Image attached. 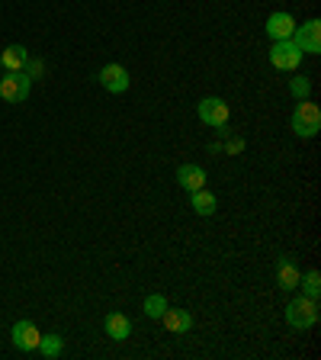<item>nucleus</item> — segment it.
<instances>
[{
    "mask_svg": "<svg viewBox=\"0 0 321 360\" xmlns=\"http://www.w3.org/2000/svg\"><path fill=\"white\" fill-rule=\"evenodd\" d=\"M286 322H289V328L296 331H306L312 328L315 322H318V300H312V296H296V300H289V306H286Z\"/></svg>",
    "mask_w": 321,
    "mask_h": 360,
    "instance_id": "f257e3e1",
    "label": "nucleus"
},
{
    "mask_svg": "<svg viewBox=\"0 0 321 360\" xmlns=\"http://www.w3.org/2000/svg\"><path fill=\"white\" fill-rule=\"evenodd\" d=\"M289 126H292V132L299 135V139H315L318 129H321V110L315 103H308V100H299L296 110H292Z\"/></svg>",
    "mask_w": 321,
    "mask_h": 360,
    "instance_id": "f03ea898",
    "label": "nucleus"
},
{
    "mask_svg": "<svg viewBox=\"0 0 321 360\" xmlns=\"http://www.w3.org/2000/svg\"><path fill=\"white\" fill-rule=\"evenodd\" d=\"M30 90H32V77L26 71H7L0 77V97L7 103H22L30 97Z\"/></svg>",
    "mask_w": 321,
    "mask_h": 360,
    "instance_id": "7ed1b4c3",
    "label": "nucleus"
},
{
    "mask_svg": "<svg viewBox=\"0 0 321 360\" xmlns=\"http://www.w3.org/2000/svg\"><path fill=\"white\" fill-rule=\"evenodd\" d=\"M270 65L277 68V71H296L302 65V49L292 39H280L270 49Z\"/></svg>",
    "mask_w": 321,
    "mask_h": 360,
    "instance_id": "20e7f679",
    "label": "nucleus"
},
{
    "mask_svg": "<svg viewBox=\"0 0 321 360\" xmlns=\"http://www.w3.org/2000/svg\"><path fill=\"white\" fill-rule=\"evenodd\" d=\"M196 112H199V120L206 122V126H212V129H222L225 122H228V103H225L222 97H206V100H199V106H196Z\"/></svg>",
    "mask_w": 321,
    "mask_h": 360,
    "instance_id": "39448f33",
    "label": "nucleus"
},
{
    "mask_svg": "<svg viewBox=\"0 0 321 360\" xmlns=\"http://www.w3.org/2000/svg\"><path fill=\"white\" fill-rule=\"evenodd\" d=\"M292 42L302 49V55H318L321 52V22L308 20V22H302V26H296Z\"/></svg>",
    "mask_w": 321,
    "mask_h": 360,
    "instance_id": "423d86ee",
    "label": "nucleus"
},
{
    "mask_svg": "<svg viewBox=\"0 0 321 360\" xmlns=\"http://www.w3.org/2000/svg\"><path fill=\"white\" fill-rule=\"evenodd\" d=\"M97 81L103 84L110 94H126L129 84H132V77H129V71L122 65H106V68H100Z\"/></svg>",
    "mask_w": 321,
    "mask_h": 360,
    "instance_id": "0eeeda50",
    "label": "nucleus"
},
{
    "mask_svg": "<svg viewBox=\"0 0 321 360\" xmlns=\"http://www.w3.org/2000/svg\"><path fill=\"white\" fill-rule=\"evenodd\" d=\"M39 341H42V331L30 319H20L13 325V347H20V351H39Z\"/></svg>",
    "mask_w": 321,
    "mask_h": 360,
    "instance_id": "6e6552de",
    "label": "nucleus"
},
{
    "mask_svg": "<svg viewBox=\"0 0 321 360\" xmlns=\"http://www.w3.org/2000/svg\"><path fill=\"white\" fill-rule=\"evenodd\" d=\"M296 26H299V22L292 20V13L277 10V13H270V20H267V36L273 39V42H280V39H292Z\"/></svg>",
    "mask_w": 321,
    "mask_h": 360,
    "instance_id": "1a4fd4ad",
    "label": "nucleus"
},
{
    "mask_svg": "<svg viewBox=\"0 0 321 360\" xmlns=\"http://www.w3.org/2000/svg\"><path fill=\"white\" fill-rule=\"evenodd\" d=\"M177 184L187 190V193L202 190V187H206V171H202L199 165H180L177 167Z\"/></svg>",
    "mask_w": 321,
    "mask_h": 360,
    "instance_id": "9d476101",
    "label": "nucleus"
},
{
    "mask_svg": "<svg viewBox=\"0 0 321 360\" xmlns=\"http://www.w3.org/2000/svg\"><path fill=\"white\" fill-rule=\"evenodd\" d=\"M103 331L112 338V341H126V338L132 335V319L122 312H110L103 319Z\"/></svg>",
    "mask_w": 321,
    "mask_h": 360,
    "instance_id": "9b49d317",
    "label": "nucleus"
},
{
    "mask_svg": "<svg viewBox=\"0 0 321 360\" xmlns=\"http://www.w3.org/2000/svg\"><path fill=\"white\" fill-rule=\"evenodd\" d=\"M161 322H164V328L173 331V335H187V331L193 328V315H190L187 309H171L167 306V312L161 315Z\"/></svg>",
    "mask_w": 321,
    "mask_h": 360,
    "instance_id": "f8f14e48",
    "label": "nucleus"
},
{
    "mask_svg": "<svg viewBox=\"0 0 321 360\" xmlns=\"http://www.w3.org/2000/svg\"><path fill=\"white\" fill-rule=\"evenodd\" d=\"M299 267H296V261H292V257H280L277 261V283H280V290H296V286H299Z\"/></svg>",
    "mask_w": 321,
    "mask_h": 360,
    "instance_id": "ddd939ff",
    "label": "nucleus"
},
{
    "mask_svg": "<svg viewBox=\"0 0 321 360\" xmlns=\"http://www.w3.org/2000/svg\"><path fill=\"white\" fill-rule=\"evenodd\" d=\"M190 206H193L196 216H212V212L218 210V200H216V193H209V190L202 187V190L190 193Z\"/></svg>",
    "mask_w": 321,
    "mask_h": 360,
    "instance_id": "4468645a",
    "label": "nucleus"
},
{
    "mask_svg": "<svg viewBox=\"0 0 321 360\" xmlns=\"http://www.w3.org/2000/svg\"><path fill=\"white\" fill-rule=\"evenodd\" d=\"M0 61L7 71H26V61H30V52L22 49V45H7L4 52H0Z\"/></svg>",
    "mask_w": 321,
    "mask_h": 360,
    "instance_id": "2eb2a0df",
    "label": "nucleus"
},
{
    "mask_svg": "<svg viewBox=\"0 0 321 360\" xmlns=\"http://www.w3.org/2000/svg\"><path fill=\"white\" fill-rule=\"evenodd\" d=\"M39 351H42L45 357H58V354L65 351V341H61V335H42V341H39Z\"/></svg>",
    "mask_w": 321,
    "mask_h": 360,
    "instance_id": "dca6fc26",
    "label": "nucleus"
},
{
    "mask_svg": "<svg viewBox=\"0 0 321 360\" xmlns=\"http://www.w3.org/2000/svg\"><path fill=\"white\" fill-rule=\"evenodd\" d=\"M164 312H167V300L161 292H151L148 300H145V315H148V319H161Z\"/></svg>",
    "mask_w": 321,
    "mask_h": 360,
    "instance_id": "f3484780",
    "label": "nucleus"
},
{
    "mask_svg": "<svg viewBox=\"0 0 321 360\" xmlns=\"http://www.w3.org/2000/svg\"><path fill=\"white\" fill-rule=\"evenodd\" d=\"M299 286L306 296H312V300H318V292H321V274L318 270H308L306 277H299Z\"/></svg>",
    "mask_w": 321,
    "mask_h": 360,
    "instance_id": "a211bd4d",
    "label": "nucleus"
},
{
    "mask_svg": "<svg viewBox=\"0 0 321 360\" xmlns=\"http://www.w3.org/2000/svg\"><path fill=\"white\" fill-rule=\"evenodd\" d=\"M289 90H292V97L296 100H308V94H312V81H308V77H292Z\"/></svg>",
    "mask_w": 321,
    "mask_h": 360,
    "instance_id": "6ab92c4d",
    "label": "nucleus"
},
{
    "mask_svg": "<svg viewBox=\"0 0 321 360\" xmlns=\"http://www.w3.org/2000/svg\"><path fill=\"white\" fill-rule=\"evenodd\" d=\"M0 68H4V61H0Z\"/></svg>",
    "mask_w": 321,
    "mask_h": 360,
    "instance_id": "aec40b11",
    "label": "nucleus"
}]
</instances>
